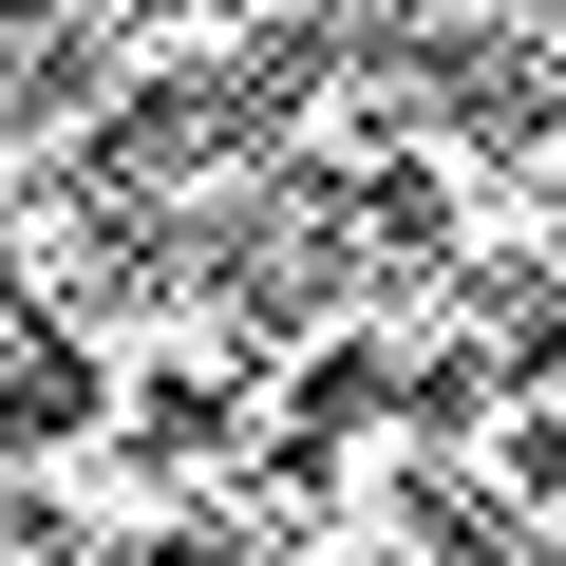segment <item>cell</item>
Here are the masks:
<instances>
[]
</instances>
